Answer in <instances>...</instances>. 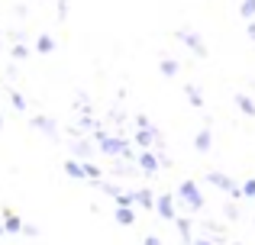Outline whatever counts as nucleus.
Segmentation results:
<instances>
[{"label":"nucleus","mask_w":255,"mask_h":245,"mask_svg":"<svg viewBox=\"0 0 255 245\" xmlns=\"http://www.w3.org/2000/svg\"><path fill=\"white\" fill-rule=\"evenodd\" d=\"M139 164H142V168H145V171H149V174H152V171H155V168H158V162H155V155H152V152H145V155H142V158H139Z\"/></svg>","instance_id":"nucleus-6"},{"label":"nucleus","mask_w":255,"mask_h":245,"mask_svg":"<svg viewBox=\"0 0 255 245\" xmlns=\"http://www.w3.org/2000/svg\"><path fill=\"white\" fill-rule=\"evenodd\" d=\"M210 181H213V184H220V187H226V190H233V194L239 197V187L230 181V177H223V174H210Z\"/></svg>","instance_id":"nucleus-4"},{"label":"nucleus","mask_w":255,"mask_h":245,"mask_svg":"<svg viewBox=\"0 0 255 245\" xmlns=\"http://www.w3.org/2000/svg\"><path fill=\"white\" fill-rule=\"evenodd\" d=\"M65 171H68L71 177H84V171H81V164H75V162H68L65 164Z\"/></svg>","instance_id":"nucleus-11"},{"label":"nucleus","mask_w":255,"mask_h":245,"mask_svg":"<svg viewBox=\"0 0 255 245\" xmlns=\"http://www.w3.org/2000/svg\"><path fill=\"white\" fill-rule=\"evenodd\" d=\"M19 229H23V223H19L13 213H6V226H3V233H19Z\"/></svg>","instance_id":"nucleus-7"},{"label":"nucleus","mask_w":255,"mask_h":245,"mask_svg":"<svg viewBox=\"0 0 255 245\" xmlns=\"http://www.w3.org/2000/svg\"><path fill=\"white\" fill-rule=\"evenodd\" d=\"M187 94H191V103H194V107H200V94H197V87H187Z\"/></svg>","instance_id":"nucleus-17"},{"label":"nucleus","mask_w":255,"mask_h":245,"mask_svg":"<svg viewBox=\"0 0 255 245\" xmlns=\"http://www.w3.org/2000/svg\"><path fill=\"white\" fill-rule=\"evenodd\" d=\"M252 13H255V0H246L243 3V16H252Z\"/></svg>","instance_id":"nucleus-15"},{"label":"nucleus","mask_w":255,"mask_h":245,"mask_svg":"<svg viewBox=\"0 0 255 245\" xmlns=\"http://www.w3.org/2000/svg\"><path fill=\"white\" fill-rule=\"evenodd\" d=\"M178 194L187 200V207H191V210H200V203H204V197H200V190H197V184H194V181H184L178 187Z\"/></svg>","instance_id":"nucleus-1"},{"label":"nucleus","mask_w":255,"mask_h":245,"mask_svg":"<svg viewBox=\"0 0 255 245\" xmlns=\"http://www.w3.org/2000/svg\"><path fill=\"white\" fill-rule=\"evenodd\" d=\"M178 229H181V236H184V239H191V223H187V220H181Z\"/></svg>","instance_id":"nucleus-13"},{"label":"nucleus","mask_w":255,"mask_h":245,"mask_svg":"<svg viewBox=\"0 0 255 245\" xmlns=\"http://www.w3.org/2000/svg\"><path fill=\"white\" fill-rule=\"evenodd\" d=\"M145 245H162V242H158L155 236H149V239H145Z\"/></svg>","instance_id":"nucleus-20"},{"label":"nucleus","mask_w":255,"mask_h":245,"mask_svg":"<svg viewBox=\"0 0 255 245\" xmlns=\"http://www.w3.org/2000/svg\"><path fill=\"white\" fill-rule=\"evenodd\" d=\"M243 190H246V194H249V197H255V177H252V181H249V184H246V187H243Z\"/></svg>","instance_id":"nucleus-19"},{"label":"nucleus","mask_w":255,"mask_h":245,"mask_svg":"<svg viewBox=\"0 0 255 245\" xmlns=\"http://www.w3.org/2000/svg\"><path fill=\"white\" fill-rule=\"evenodd\" d=\"M174 71H178V65H174V62H168V58H165V62H162V75H174Z\"/></svg>","instance_id":"nucleus-12"},{"label":"nucleus","mask_w":255,"mask_h":245,"mask_svg":"<svg viewBox=\"0 0 255 245\" xmlns=\"http://www.w3.org/2000/svg\"><path fill=\"white\" fill-rule=\"evenodd\" d=\"M117 223L120 226H132V210L129 207H117Z\"/></svg>","instance_id":"nucleus-5"},{"label":"nucleus","mask_w":255,"mask_h":245,"mask_svg":"<svg viewBox=\"0 0 255 245\" xmlns=\"http://www.w3.org/2000/svg\"><path fill=\"white\" fill-rule=\"evenodd\" d=\"M197 149H200V152H210V129H204V132L197 136Z\"/></svg>","instance_id":"nucleus-8"},{"label":"nucleus","mask_w":255,"mask_h":245,"mask_svg":"<svg viewBox=\"0 0 255 245\" xmlns=\"http://www.w3.org/2000/svg\"><path fill=\"white\" fill-rule=\"evenodd\" d=\"M239 107H243V113H255V107L246 100V97H239Z\"/></svg>","instance_id":"nucleus-16"},{"label":"nucleus","mask_w":255,"mask_h":245,"mask_svg":"<svg viewBox=\"0 0 255 245\" xmlns=\"http://www.w3.org/2000/svg\"><path fill=\"white\" fill-rule=\"evenodd\" d=\"M39 52H52V39H49V36L39 39Z\"/></svg>","instance_id":"nucleus-14"},{"label":"nucleus","mask_w":255,"mask_h":245,"mask_svg":"<svg viewBox=\"0 0 255 245\" xmlns=\"http://www.w3.org/2000/svg\"><path fill=\"white\" fill-rule=\"evenodd\" d=\"M0 126H3V123H0Z\"/></svg>","instance_id":"nucleus-24"},{"label":"nucleus","mask_w":255,"mask_h":245,"mask_svg":"<svg viewBox=\"0 0 255 245\" xmlns=\"http://www.w3.org/2000/svg\"><path fill=\"white\" fill-rule=\"evenodd\" d=\"M100 142H104V152H107V155H120V152L126 149V142H120V139H104V136H100Z\"/></svg>","instance_id":"nucleus-3"},{"label":"nucleus","mask_w":255,"mask_h":245,"mask_svg":"<svg viewBox=\"0 0 255 245\" xmlns=\"http://www.w3.org/2000/svg\"><path fill=\"white\" fill-rule=\"evenodd\" d=\"M149 142H152V129L149 132L142 129V132H139V145H149Z\"/></svg>","instance_id":"nucleus-18"},{"label":"nucleus","mask_w":255,"mask_h":245,"mask_svg":"<svg viewBox=\"0 0 255 245\" xmlns=\"http://www.w3.org/2000/svg\"><path fill=\"white\" fill-rule=\"evenodd\" d=\"M174 197L171 194H165V197H158V213L165 216V220H174Z\"/></svg>","instance_id":"nucleus-2"},{"label":"nucleus","mask_w":255,"mask_h":245,"mask_svg":"<svg viewBox=\"0 0 255 245\" xmlns=\"http://www.w3.org/2000/svg\"><path fill=\"white\" fill-rule=\"evenodd\" d=\"M194 245H213V242H207V239H197V242H194Z\"/></svg>","instance_id":"nucleus-21"},{"label":"nucleus","mask_w":255,"mask_h":245,"mask_svg":"<svg viewBox=\"0 0 255 245\" xmlns=\"http://www.w3.org/2000/svg\"><path fill=\"white\" fill-rule=\"evenodd\" d=\"M249 36H255V23H252V26H249Z\"/></svg>","instance_id":"nucleus-22"},{"label":"nucleus","mask_w":255,"mask_h":245,"mask_svg":"<svg viewBox=\"0 0 255 245\" xmlns=\"http://www.w3.org/2000/svg\"><path fill=\"white\" fill-rule=\"evenodd\" d=\"M0 233H3V226H0Z\"/></svg>","instance_id":"nucleus-23"},{"label":"nucleus","mask_w":255,"mask_h":245,"mask_svg":"<svg viewBox=\"0 0 255 245\" xmlns=\"http://www.w3.org/2000/svg\"><path fill=\"white\" fill-rule=\"evenodd\" d=\"M36 123V129H45L49 136H55V126H52V120H45V116H39V120H32Z\"/></svg>","instance_id":"nucleus-9"},{"label":"nucleus","mask_w":255,"mask_h":245,"mask_svg":"<svg viewBox=\"0 0 255 245\" xmlns=\"http://www.w3.org/2000/svg\"><path fill=\"white\" fill-rule=\"evenodd\" d=\"M132 200H139L142 207H152V203H155V200H152V194H149V190H139V194L132 197Z\"/></svg>","instance_id":"nucleus-10"}]
</instances>
